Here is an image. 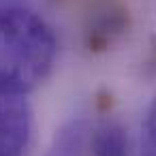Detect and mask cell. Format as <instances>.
Here are the masks:
<instances>
[{
  "label": "cell",
  "instance_id": "1",
  "mask_svg": "<svg viewBox=\"0 0 156 156\" xmlns=\"http://www.w3.org/2000/svg\"><path fill=\"white\" fill-rule=\"evenodd\" d=\"M58 41L26 2H0V94L26 96L54 71Z\"/></svg>",
  "mask_w": 156,
  "mask_h": 156
},
{
  "label": "cell",
  "instance_id": "2",
  "mask_svg": "<svg viewBox=\"0 0 156 156\" xmlns=\"http://www.w3.org/2000/svg\"><path fill=\"white\" fill-rule=\"evenodd\" d=\"M32 135V111L26 96L0 94V156H26Z\"/></svg>",
  "mask_w": 156,
  "mask_h": 156
},
{
  "label": "cell",
  "instance_id": "3",
  "mask_svg": "<svg viewBox=\"0 0 156 156\" xmlns=\"http://www.w3.org/2000/svg\"><path fill=\"white\" fill-rule=\"evenodd\" d=\"M90 130L92 122L71 120L54 135L47 156H94L90 143Z\"/></svg>",
  "mask_w": 156,
  "mask_h": 156
},
{
  "label": "cell",
  "instance_id": "4",
  "mask_svg": "<svg viewBox=\"0 0 156 156\" xmlns=\"http://www.w3.org/2000/svg\"><path fill=\"white\" fill-rule=\"evenodd\" d=\"M90 143L94 156H128L126 130L113 120H101L92 124Z\"/></svg>",
  "mask_w": 156,
  "mask_h": 156
},
{
  "label": "cell",
  "instance_id": "5",
  "mask_svg": "<svg viewBox=\"0 0 156 156\" xmlns=\"http://www.w3.org/2000/svg\"><path fill=\"white\" fill-rule=\"evenodd\" d=\"M103 15L96 17V22L90 26L88 30V37H90V49H105L109 47V43L122 32L124 28V17H122V11H115V9H105L101 11Z\"/></svg>",
  "mask_w": 156,
  "mask_h": 156
},
{
  "label": "cell",
  "instance_id": "6",
  "mask_svg": "<svg viewBox=\"0 0 156 156\" xmlns=\"http://www.w3.org/2000/svg\"><path fill=\"white\" fill-rule=\"evenodd\" d=\"M143 156H156V98L152 101L143 122Z\"/></svg>",
  "mask_w": 156,
  "mask_h": 156
},
{
  "label": "cell",
  "instance_id": "7",
  "mask_svg": "<svg viewBox=\"0 0 156 156\" xmlns=\"http://www.w3.org/2000/svg\"><path fill=\"white\" fill-rule=\"evenodd\" d=\"M0 2H24V0H0Z\"/></svg>",
  "mask_w": 156,
  "mask_h": 156
}]
</instances>
